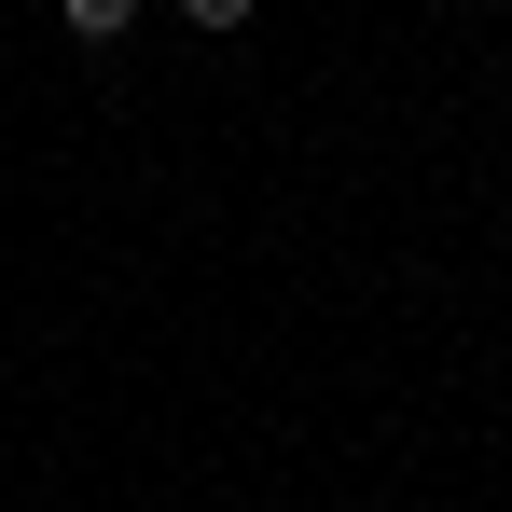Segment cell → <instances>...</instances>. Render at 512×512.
<instances>
[{"label": "cell", "instance_id": "7a4b0ae2", "mask_svg": "<svg viewBox=\"0 0 512 512\" xmlns=\"http://www.w3.org/2000/svg\"><path fill=\"white\" fill-rule=\"evenodd\" d=\"M180 14H194V28H250V0H180Z\"/></svg>", "mask_w": 512, "mask_h": 512}, {"label": "cell", "instance_id": "6da1fadb", "mask_svg": "<svg viewBox=\"0 0 512 512\" xmlns=\"http://www.w3.org/2000/svg\"><path fill=\"white\" fill-rule=\"evenodd\" d=\"M56 14H70V42H125L139 28V0H56Z\"/></svg>", "mask_w": 512, "mask_h": 512}]
</instances>
